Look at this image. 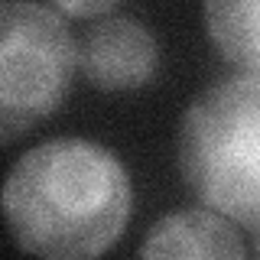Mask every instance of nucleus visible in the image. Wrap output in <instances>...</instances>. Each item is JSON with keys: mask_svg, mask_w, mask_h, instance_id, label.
Here are the masks:
<instances>
[{"mask_svg": "<svg viewBox=\"0 0 260 260\" xmlns=\"http://www.w3.org/2000/svg\"><path fill=\"white\" fill-rule=\"evenodd\" d=\"M78 65L65 20L36 0L0 7V140L16 143L62 108Z\"/></svg>", "mask_w": 260, "mask_h": 260, "instance_id": "3", "label": "nucleus"}, {"mask_svg": "<svg viewBox=\"0 0 260 260\" xmlns=\"http://www.w3.org/2000/svg\"><path fill=\"white\" fill-rule=\"evenodd\" d=\"M254 250H257V254H260V231L254 234Z\"/></svg>", "mask_w": 260, "mask_h": 260, "instance_id": "8", "label": "nucleus"}, {"mask_svg": "<svg viewBox=\"0 0 260 260\" xmlns=\"http://www.w3.org/2000/svg\"><path fill=\"white\" fill-rule=\"evenodd\" d=\"M65 16H75V20H94V16L111 13L120 0H52Z\"/></svg>", "mask_w": 260, "mask_h": 260, "instance_id": "7", "label": "nucleus"}, {"mask_svg": "<svg viewBox=\"0 0 260 260\" xmlns=\"http://www.w3.org/2000/svg\"><path fill=\"white\" fill-rule=\"evenodd\" d=\"M179 173L208 208L260 231V75L208 85L179 120Z\"/></svg>", "mask_w": 260, "mask_h": 260, "instance_id": "2", "label": "nucleus"}, {"mask_svg": "<svg viewBox=\"0 0 260 260\" xmlns=\"http://www.w3.org/2000/svg\"><path fill=\"white\" fill-rule=\"evenodd\" d=\"M78 69L98 91H134L156 75L159 46L134 16H104L78 43Z\"/></svg>", "mask_w": 260, "mask_h": 260, "instance_id": "4", "label": "nucleus"}, {"mask_svg": "<svg viewBox=\"0 0 260 260\" xmlns=\"http://www.w3.org/2000/svg\"><path fill=\"white\" fill-rule=\"evenodd\" d=\"M205 32L224 62L260 75V0H205Z\"/></svg>", "mask_w": 260, "mask_h": 260, "instance_id": "6", "label": "nucleus"}, {"mask_svg": "<svg viewBox=\"0 0 260 260\" xmlns=\"http://www.w3.org/2000/svg\"><path fill=\"white\" fill-rule=\"evenodd\" d=\"M4 211L13 241L26 254L85 260L120 241L134 211V189L111 150L59 137L13 162Z\"/></svg>", "mask_w": 260, "mask_h": 260, "instance_id": "1", "label": "nucleus"}, {"mask_svg": "<svg viewBox=\"0 0 260 260\" xmlns=\"http://www.w3.org/2000/svg\"><path fill=\"white\" fill-rule=\"evenodd\" d=\"M247 247L241 244L231 218L221 211H173L146 231L140 257H234L241 260Z\"/></svg>", "mask_w": 260, "mask_h": 260, "instance_id": "5", "label": "nucleus"}]
</instances>
